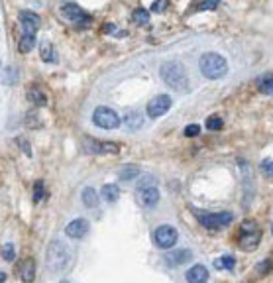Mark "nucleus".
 <instances>
[{
    "mask_svg": "<svg viewBox=\"0 0 273 283\" xmlns=\"http://www.w3.org/2000/svg\"><path fill=\"white\" fill-rule=\"evenodd\" d=\"M14 256H16V252H14V246H12V244L2 246V258H4L6 262H12V260H14Z\"/></svg>",
    "mask_w": 273,
    "mask_h": 283,
    "instance_id": "nucleus-28",
    "label": "nucleus"
},
{
    "mask_svg": "<svg viewBox=\"0 0 273 283\" xmlns=\"http://www.w3.org/2000/svg\"><path fill=\"white\" fill-rule=\"evenodd\" d=\"M61 14H63V18L69 22H77V24H85V22H91V18L79 8L77 4H63V8H61Z\"/></svg>",
    "mask_w": 273,
    "mask_h": 283,
    "instance_id": "nucleus-13",
    "label": "nucleus"
},
{
    "mask_svg": "<svg viewBox=\"0 0 273 283\" xmlns=\"http://www.w3.org/2000/svg\"><path fill=\"white\" fill-rule=\"evenodd\" d=\"M169 108H171V97H169V95H157V97H154L152 101L148 102L146 112H148L150 118H159V116H163Z\"/></svg>",
    "mask_w": 273,
    "mask_h": 283,
    "instance_id": "nucleus-9",
    "label": "nucleus"
},
{
    "mask_svg": "<svg viewBox=\"0 0 273 283\" xmlns=\"http://www.w3.org/2000/svg\"><path fill=\"white\" fill-rule=\"evenodd\" d=\"M142 116H140V114H136V112H132V114H128V116H126V126H128V128H130V130H132V128H134V130H136V128H140V126H142Z\"/></svg>",
    "mask_w": 273,
    "mask_h": 283,
    "instance_id": "nucleus-25",
    "label": "nucleus"
},
{
    "mask_svg": "<svg viewBox=\"0 0 273 283\" xmlns=\"http://www.w3.org/2000/svg\"><path fill=\"white\" fill-rule=\"evenodd\" d=\"M271 267H273L271 260H263L261 263H257V265H255V271H257L259 275H265V273H267V271H269Z\"/></svg>",
    "mask_w": 273,
    "mask_h": 283,
    "instance_id": "nucleus-30",
    "label": "nucleus"
},
{
    "mask_svg": "<svg viewBox=\"0 0 273 283\" xmlns=\"http://www.w3.org/2000/svg\"><path fill=\"white\" fill-rule=\"evenodd\" d=\"M39 57H41V61H45V63H57L59 61L57 51H55V47H53L49 41H43V43H41V47H39Z\"/></svg>",
    "mask_w": 273,
    "mask_h": 283,
    "instance_id": "nucleus-17",
    "label": "nucleus"
},
{
    "mask_svg": "<svg viewBox=\"0 0 273 283\" xmlns=\"http://www.w3.org/2000/svg\"><path fill=\"white\" fill-rule=\"evenodd\" d=\"M20 22H22V38H20L18 49L22 53H28L36 45V32L39 28V18L30 10H22Z\"/></svg>",
    "mask_w": 273,
    "mask_h": 283,
    "instance_id": "nucleus-1",
    "label": "nucleus"
},
{
    "mask_svg": "<svg viewBox=\"0 0 273 283\" xmlns=\"http://www.w3.org/2000/svg\"><path fill=\"white\" fill-rule=\"evenodd\" d=\"M18 273L24 283L34 281V277H36V262H34V258H26V260H22V263L18 265Z\"/></svg>",
    "mask_w": 273,
    "mask_h": 283,
    "instance_id": "nucleus-16",
    "label": "nucleus"
},
{
    "mask_svg": "<svg viewBox=\"0 0 273 283\" xmlns=\"http://www.w3.org/2000/svg\"><path fill=\"white\" fill-rule=\"evenodd\" d=\"M59 283H71L69 279H63V281H59Z\"/></svg>",
    "mask_w": 273,
    "mask_h": 283,
    "instance_id": "nucleus-37",
    "label": "nucleus"
},
{
    "mask_svg": "<svg viewBox=\"0 0 273 283\" xmlns=\"http://www.w3.org/2000/svg\"><path fill=\"white\" fill-rule=\"evenodd\" d=\"M161 79L167 83L171 89H185L187 87V71L183 65H179L175 61H169L161 67Z\"/></svg>",
    "mask_w": 273,
    "mask_h": 283,
    "instance_id": "nucleus-5",
    "label": "nucleus"
},
{
    "mask_svg": "<svg viewBox=\"0 0 273 283\" xmlns=\"http://www.w3.org/2000/svg\"><path fill=\"white\" fill-rule=\"evenodd\" d=\"M177 238H179V234H177V230L173 226H169V224H161V226H157L156 232H154V240L156 244L161 248V250H169V248H173L177 244Z\"/></svg>",
    "mask_w": 273,
    "mask_h": 283,
    "instance_id": "nucleus-8",
    "label": "nucleus"
},
{
    "mask_svg": "<svg viewBox=\"0 0 273 283\" xmlns=\"http://www.w3.org/2000/svg\"><path fill=\"white\" fill-rule=\"evenodd\" d=\"M257 91L261 95H267V97H273V73H265L257 79Z\"/></svg>",
    "mask_w": 273,
    "mask_h": 283,
    "instance_id": "nucleus-18",
    "label": "nucleus"
},
{
    "mask_svg": "<svg viewBox=\"0 0 273 283\" xmlns=\"http://www.w3.org/2000/svg\"><path fill=\"white\" fill-rule=\"evenodd\" d=\"M100 197L106 202H116L120 197V189H118L114 183H106L102 189H100Z\"/></svg>",
    "mask_w": 273,
    "mask_h": 283,
    "instance_id": "nucleus-19",
    "label": "nucleus"
},
{
    "mask_svg": "<svg viewBox=\"0 0 273 283\" xmlns=\"http://www.w3.org/2000/svg\"><path fill=\"white\" fill-rule=\"evenodd\" d=\"M28 101L32 102L34 106H43L47 99H45V95H43V91L38 89V87H30L28 89Z\"/></svg>",
    "mask_w": 273,
    "mask_h": 283,
    "instance_id": "nucleus-21",
    "label": "nucleus"
},
{
    "mask_svg": "<svg viewBox=\"0 0 273 283\" xmlns=\"http://www.w3.org/2000/svg\"><path fill=\"white\" fill-rule=\"evenodd\" d=\"M198 69H200L202 77H207V79H220V77L226 75L228 63L222 55H218L215 51H209L198 59Z\"/></svg>",
    "mask_w": 273,
    "mask_h": 283,
    "instance_id": "nucleus-2",
    "label": "nucleus"
},
{
    "mask_svg": "<svg viewBox=\"0 0 273 283\" xmlns=\"http://www.w3.org/2000/svg\"><path fill=\"white\" fill-rule=\"evenodd\" d=\"M261 242V230L254 221H244L240 226V246L246 252H254Z\"/></svg>",
    "mask_w": 273,
    "mask_h": 283,
    "instance_id": "nucleus-6",
    "label": "nucleus"
},
{
    "mask_svg": "<svg viewBox=\"0 0 273 283\" xmlns=\"http://www.w3.org/2000/svg\"><path fill=\"white\" fill-rule=\"evenodd\" d=\"M150 185H156V179L154 177H144L142 181L138 183V189H144V187H150Z\"/></svg>",
    "mask_w": 273,
    "mask_h": 283,
    "instance_id": "nucleus-34",
    "label": "nucleus"
},
{
    "mask_svg": "<svg viewBox=\"0 0 273 283\" xmlns=\"http://www.w3.org/2000/svg\"><path fill=\"white\" fill-rule=\"evenodd\" d=\"M216 6H218V0H207V2L198 4L196 8H198V10H209V8H211V10H213V8H216Z\"/></svg>",
    "mask_w": 273,
    "mask_h": 283,
    "instance_id": "nucleus-32",
    "label": "nucleus"
},
{
    "mask_svg": "<svg viewBox=\"0 0 273 283\" xmlns=\"http://www.w3.org/2000/svg\"><path fill=\"white\" fill-rule=\"evenodd\" d=\"M6 281V273L4 271H0V283H4Z\"/></svg>",
    "mask_w": 273,
    "mask_h": 283,
    "instance_id": "nucleus-36",
    "label": "nucleus"
},
{
    "mask_svg": "<svg viewBox=\"0 0 273 283\" xmlns=\"http://www.w3.org/2000/svg\"><path fill=\"white\" fill-rule=\"evenodd\" d=\"M89 232V221L87 219H75L65 226V234L69 238H83Z\"/></svg>",
    "mask_w": 273,
    "mask_h": 283,
    "instance_id": "nucleus-14",
    "label": "nucleus"
},
{
    "mask_svg": "<svg viewBox=\"0 0 273 283\" xmlns=\"http://www.w3.org/2000/svg\"><path fill=\"white\" fill-rule=\"evenodd\" d=\"M165 8H167V0H156V4L152 6L154 12H161V10H165Z\"/></svg>",
    "mask_w": 273,
    "mask_h": 283,
    "instance_id": "nucleus-33",
    "label": "nucleus"
},
{
    "mask_svg": "<svg viewBox=\"0 0 273 283\" xmlns=\"http://www.w3.org/2000/svg\"><path fill=\"white\" fill-rule=\"evenodd\" d=\"M193 215L196 217V221L200 226H204L207 230H220L226 228L228 224L234 221V215L230 210H222V213H207L200 208H191Z\"/></svg>",
    "mask_w": 273,
    "mask_h": 283,
    "instance_id": "nucleus-3",
    "label": "nucleus"
},
{
    "mask_svg": "<svg viewBox=\"0 0 273 283\" xmlns=\"http://www.w3.org/2000/svg\"><path fill=\"white\" fill-rule=\"evenodd\" d=\"M45 195V187H43V181H38L34 185V202H39Z\"/></svg>",
    "mask_w": 273,
    "mask_h": 283,
    "instance_id": "nucleus-29",
    "label": "nucleus"
},
{
    "mask_svg": "<svg viewBox=\"0 0 273 283\" xmlns=\"http://www.w3.org/2000/svg\"><path fill=\"white\" fill-rule=\"evenodd\" d=\"M236 258L234 256H222V258H216L215 267L216 269H234Z\"/></svg>",
    "mask_w": 273,
    "mask_h": 283,
    "instance_id": "nucleus-23",
    "label": "nucleus"
},
{
    "mask_svg": "<svg viewBox=\"0 0 273 283\" xmlns=\"http://www.w3.org/2000/svg\"><path fill=\"white\" fill-rule=\"evenodd\" d=\"M20 146H22V148L26 150V154L30 156V148H28V144H26V140H20Z\"/></svg>",
    "mask_w": 273,
    "mask_h": 283,
    "instance_id": "nucleus-35",
    "label": "nucleus"
},
{
    "mask_svg": "<svg viewBox=\"0 0 273 283\" xmlns=\"http://www.w3.org/2000/svg\"><path fill=\"white\" fill-rule=\"evenodd\" d=\"M45 263L47 267L57 273V271H63L69 263V248L61 240H53V242L47 246V254H45Z\"/></svg>",
    "mask_w": 273,
    "mask_h": 283,
    "instance_id": "nucleus-4",
    "label": "nucleus"
},
{
    "mask_svg": "<svg viewBox=\"0 0 273 283\" xmlns=\"http://www.w3.org/2000/svg\"><path fill=\"white\" fill-rule=\"evenodd\" d=\"M85 152L87 154H118V148L116 144H110V142H98V140H85L83 144Z\"/></svg>",
    "mask_w": 273,
    "mask_h": 283,
    "instance_id": "nucleus-10",
    "label": "nucleus"
},
{
    "mask_svg": "<svg viewBox=\"0 0 273 283\" xmlns=\"http://www.w3.org/2000/svg\"><path fill=\"white\" fill-rule=\"evenodd\" d=\"M198 134H200V126H198V124H189V126L185 128V136H187V138H195Z\"/></svg>",
    "mask_w": 273,
    "mask_h": 283,
    "instance_id": "nucleus-31",
    "label": "nucleus"
},
{
    "mask_svg": "<svg viewBox=\"0 0 273 283\" xmlns=\"http://www.w3.org/2000/svg\"><path fill=\"white\" fill-rule=\"evenodd\" d=\"M81 199H83V204H85V206L95 208V206L98 204V193L93 189V187H85V189H83Z\"/></svg>",
    "mask_w": 273,
    "mask_h": 283,
    "instance_id": "nucleus-20",
    "label": "nucleus"
},
{
    "mask_svg": "<svg viewBox=\"0 0 273 283\" xmlns=\"http://www.w3.org/2000/svg\"><path fill=\"white\" fill-rule=\"evenodd\" d=\"M93 122L97 124L98 128H104V130H114L120 126V116L112 108L108 106H98L97 110L93 112Z\"/></svg>",
    "mask_w": 273,
    "mask_h": 283,
    "instance_id": "nucleus-7",
    "label": "nucleus"
},
{
    "mask_svg": "<svg viewBox=\"0 0 273 283\" xmlns=\"http://www.w3.org/2000/svg\"><path fill=\"white\" fill-rule=\"evenodd\" d=\"M138 175H140V167L138 165H126V167H122V171H120V179L122 181H132V179H136Z\"/></svg>",
    "mask_w": 273,
    "mask_h": 283,
    "instance_id": "nucleus-22",
    "label": "nucleus"
},
{
    "mask_svg": "<svg viewBox=\"0 0 273 283\" xmlns=\"http://www.w3.org/2000/svg\"><path fill=\"white\" fill-rule=\"evenodd\" d=\"M132 20H134V24H138V26H146V24L150 22V12L144 10V8H136V10L132 12Z\"/></svg>",
    "mask_w": 273,
    "mask_h": 283,
    "instance_id": "nucleus-24",
    "label": "nucleus"
},
{
    "mask_svg": "<svg viewBox=\"0 0 273 283\" xmlns=\"http://www.w3.org/2000/svg\"><path fill=\"white\" fill-rule=\"evenodd\" d=\"M209 275H211V273H209V267L202 265V263H196V265H193V267L185 273V277H187L189 283H207Z\"/></svg>",
    "mask_w": 273,
    "mask_h": 283,
    "instance_id": "nucleus-15",
    "label": "nucleus"
},
{
    "mask_svg": "<svg viewBox=\"0 0 273 283\" xmlns=\"http://www.w3.org/2000/svg\"><path fill=\"white\" fill-rule=\"evenodd\" d=\"M271 232H273V226H271Z\"/></svg>",
    "mask_w": 273,
    "mask_h": 283,
    "instance_id": "nucleus-38",
    "label": "nucleus"
},
{
    "mask_svg": "<svg viewBox=\"0 0 273 283\" xmlns=\"http://www.w3.org/2000/svg\"><path fill=\"white\" fill-rule=\"evenodd\" d=\"M222 126H224V122H222L220 116H209L207 118V128L209 130H220Z\"/></svg>",
    "mask_w": 273,
    "mask_h": 283,
    "instance_id": "nucleus-27",
    "label": "nucleus"
},
{
    "mask_svg": "<svg viewBox=\"0 0 273 283\" xmlns=\"http://www.w3.org/2000/svg\"><path fill=\"white\" fill-rule=\"evenodd\" d=\"M259 171L267 177V179H273V160H263L259 163Z\"/></svg>",
    "mask_w": 273,
    "mask_h": 283,
    "instance_id": "nucleus-26",
    "label": "nucleus"
},
{
    "mask_svg": "<svg viewBox=\"0 0 273 283\" xmlns=\"http://www.w3.org/2000/svg\"><path fill=\"white\" fill-rule=\"evenodd\" d=\"M138 199L144 206L148 208H154L157 202H159V191H157V185H150V187H144V189H138Z\"/></svg>",
    "mask_w": 273,
    "mask_h": 283,
    "instance_id": "nucleus-12",
    "label": "nucleus"
},
{
    "mask_svg": "<svg viewBox=\"0 0 273 283\" xmlns=\"http://www.w3.org/2000/svg\"><path fill=\"white\" fill-rule=\"evenodd\" d=\"M163 260H165V263H167L169 267H179V265H183V263L193 260V252L187 250V248H183V250H173V252H167V254L163 256Z\"/></svg>",
    "mask_w": 273,
    "mask_h": 283,
    "instance_id": "nucleus-11",
    "label": "nucleus"
}]
</instances>
